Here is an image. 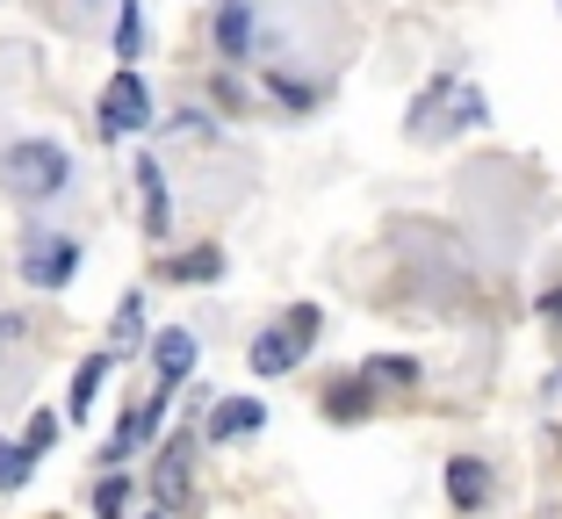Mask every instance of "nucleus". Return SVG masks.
Returning <instances> with one entry per match:
<instances>
[{"mask_svg": "<svg viewBox=\"0 0 562 519\" xmlns=\"http://www.w3.org/2000/svg\"><path fill=\"white\" fill-rule=\"evenodd\" d=\"M0 188L15 202H58L72 188V151L58 145V137H22V145H8V159H0Z\"/></svg>", "mask_w": 562, "mask_h": 519, "instance_id": "1", "label": "nucleus"}, {"mask_svg": "<svg viewBox=\"0 0 562 519\" xmlns=\"http://www.w3.org/2000/svg\"><path fill=\"white\" fill-rule=\"evenodd\" d=\"M94 116H101V137H137V131H151V87H145V72H116V80L101 87V101H94Z\"/></svg>", "mask_w": 562, "mask_h": 519, "instance_id": "2", "label": "nucleus"}, {"mask_svg": "<svg viewBox=\"0 0 562 519\" xmlns=\"http://www.w3.org/2000/svg\"><path fill=\"white\" fill-rule=\"evenodd\" d=\"M195 454H202V433H195V426L166 433L159 462H151V505H159V512H181L188 484H195Z\"/></svg>", "mask_w": 562, "mask_h": 519, "instance_id": "3", "label": "nucleus"}, {"mask_svg": "<svg viewBox=\"0 0 562 519\" xmlns=\"http://www.w3.org/2000/svg\"><path fill=\"white\" fill-rule=\"evenodd\" d=\"M72 274H80V246H72L66 232H44V224H36V232L22 238V282L30 289H66Z\"/></svg>", "mask_w": 562, "mask_h": 519, "instance_id": "4", "label": "nucleus"}, {"mask_svg": "<svg viewBox=\"0 0 562 519\" xmlns=\"http://www.w3.org/2000/svg\"><path fill=\"white\" fill-rule=\"evenodd\" d=\"M210 44H216V58H224V66H246L252 50H260V8H252V0H216Z\"/></svg>", "mask_w": 562, "mask_h": 519, "instance_id": "5", "label": "nucleus"}, {"mask_svg": "<svg viewBox=\"0 0 562 519\" xmlns=\"http://www.w3.org/2000/svg\"><path fill=\"white\" fill-rule=\"evenodd\" d=\"M131 173H137V202H145V217H137V224H145V238L159 246V238H173V195H166V167L145 151Z\"/></svg>", "mask_w": 562, "mask_h": 519, "instance_id": "6", "label": "nucleus"}, {"mask_svg": "<svg viewBox=\"0 0 562 519\" xmlns=\"http://www.w3.org/2000/svg\"><path fill=\"white\" fill-rule=\"evenodd\" d=\"M303 353H311V347H303V339L289 332V325H267V332L246 347V369L274 383V375H296V369H303Z\"/></svg>", "mask_w": 562, "mask_h": 519, "instance_id": "7", "label": "nucleus"}, {"mask_svg": "<svg viewBox=\"0 0 562 519\" xmlns=\"http://www.w3.org/2000/svg\"><path fill=\"white\" fill-rule=\"evenodd\" d=\"M151 369H159V390H181L188 375L202 369V339L188 332V325H173V332L151 339Z\"/></svg>", "mask_w": 562, "mask_h": 519, "instance_id": "8", "label": "nucleus"}, {"mask_svg": "<svg viewBox=\"0 0 562 519\" xmlns=\"http://www.w3.org/2000/svg\"><path fill=\"white\" fill-rule=\"evenodd\" d=\"M260 426H267V404H260V397H216L202 440H210V448H232V440H252Z\"/></svg>", "mask_w": 562, "mask_h": 519, "instance_id": "9", "label": "nucleus"}, {"mask_svg": "<svg viewBox=\"0 0 562 519\" xmlns=\"http://www.w3.org/2000/svg\"><path fill=\"white\" fill-rule=\"evenodd\" d=\"M317 404H325L331 426H353V419H368V411H375V383L353 369V375H339V383H325V397H317Z\"/></svg>", "mask_w": 562, "mask_h": 519, "instance_id": "10", "label": "nucleus"}, {"mask_svg": "<svg viewBox=\"0 0 562 519\" xmlns=\"http://www.w3.org/2000/svg\"><path fill=\"white\" fill-rule=\"evenodd\" d=\"M447 505H454V512H483V505H491V470H483L476 454H454V462H447Z\"/></svg>", "mask_w": 562, "mask_h": 519, "instance_id": "11", "label": "nucleus"}, {"mask_svg": "<svg viewBox=\"0 0 562 519\" xmlns=\"http://www.w3.org/2000/svg\"><path fill=\"white\" fill-rule=\"evenodd\" d=\"M109 361H116V353H87L80 369H72V390H66V419H72V426H87V411H94V390H101V375H109Z\"/></svg>", "mask_w": 562, "mask_h": 519, "instance_id": "12", "label": "nucleus"}, {"mask_svg": "<svg viewBox=\"0 0 562 519\" xmlns=\"http://www.w3.org/2000/svg\"><path fill=\"white\" fill-rule=\"evenodd\" d=\"M116 58H123V72H131V58H145V8L137 0L116 8Z\"/></svg>", "mask_w": 562, "mask_h": 519, "instance_id": "13", "label": "nucleus"}, {"mask_svg": "<svg viewBox=\"0 0 562 519\" xmlns=\"http://www.w3.org/2000/svg\"><path fill=\"white\" fill-rule=\"evenodd\" d=\"M267 94H274L289 116H311V109H317V87L296 80V72H267Z\"/></svg>", "mask_w": 562, "mask_h": 519, "instance_id": "14", "label": "nucleus"}, {"mask_svg": "<svg viewBox=\"0 0 562 519\" xmlns=\"http://www.w3.org/2000/svg\"><path fill=\"white\" fill-rule=\"evenodd\" d=\"M166 274H173V282H216V274H224V252H216V246H195V252H181Z\"/></svg>", "mask_w": 562, "mask_h": 519, "instance_id": "15", "label": "nucleus"}, {"mask_svg": "<svg viewBox=\"0 0 562 519\" xmlns=\"http://www.w3.org/2000/svg\"><path fill=\"white\" fill-rule=\"evenodd\" d=\"M123 512H131V476L109 470V476L94 484V519H123Z\"/></svg>", "mask_w": 562, "mask_h": 519, "instance_id": "16", "label": "nucleus"}, {"mask_svg": "<svg viewBox=\"0 0 562 519\" xmlns=\"http://www.w3.org/2000/svg\"><path fill=\"white\" fill-rule=\"evenodd\" d=\"M30 470H36V454L22 448V440L0 433V490H22V484H30Z\"/></svg>", "mask_w": 562, "mask_h": 519, "instance_id": "17", "label": "nucleus"}, {"mask_svg": "<svg viewBox=\"0 0 562 519\" xmlns=\"http://www.w3.org/2000/svg\"><path fill=\"white\" fill-rule=\"evenodd\" d=\"M361 375H368V383H397V390H412V383H418V361H412V353H375Z\"/></svg>", "mask_w": 562, "mask_h": 519, "instance_id": "18", "label": "nucleus"}, {"mask_svg": "<svg viewBox=\"0 0 562 519\" xmlns=\"http://www.w3.org/2000/svg\"><path fill=\"white\" fill-rule=\"evenodd\" d=\"M137 339H145V289L116 303V347H137Z\"/></svg>", "mask_w": 562, "mask_h": 519, "instance_id": "19", "label": "nucleus"}, {"mask_svg": "<svg viewBox=\"0 0 562 519\" xmlns=\"http://www.w3.org/2000/svg\"><path fill=\"white\" fill-rule=\"evenodd\" d=\"M281 325H289V332H296L303 347H311V339L325 332V311H317V303H289V311H281Z\"/></svg>", "mask_w": 562, "mask_h": 519, "instance_id": "20", "label": "nucleus"}, {"mask_svg": "<svg viewBox=\"0 0 562 519\" xmlns=\"http://www.w3.org/2000/svg\"><path fill=\"white\" fill-rule=\"evenodd\" d=\"M22 448H30V454H50V448H58V411H36V419L22 426Z\"/></svg>", "mask_w": 562, "mask_h": 519, "instance_id": "21", "label": "nucleus"}, {"mask_svg": "<svg viewBox=\"0 0 562 519\" xmlns=\"http://www.w3.org/2000/svg\"><path fill=\"white\" fill-rule=\"evenodd\" d=\"M15 332H22V318H8V311H0V347H8Z\"/></svg>", "mask_w": 562, "mask_h": 519, "instance_id": "22", "label": "nucleus"}]
</instances>
